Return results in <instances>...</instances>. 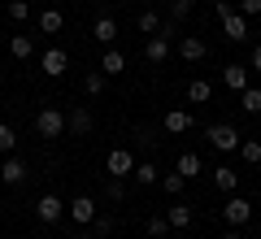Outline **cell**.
<instances>
[{
    "label": "cell",
    "mask_w": 261,
    "mask_h": 239,
    "mask_svg": "<svg viewBox=\"0 0 261 239\" xmlns=\"http://www.w3.org/2000/svg\"><path fill=\"white\" fill-rule=\"evenodd\" d=\"M157 183H161V187H166V196H183V187H187V178H183V174H178V170H170V174H161V178H157Z\"/></svg>",
    "instance_id": "25"
},
{
    "label": "cell",
    "mask_w": 261,
    "mask_h": 239,
    "mask_svg": "<svg viewBox=\"0 0 261 239\" xmlns=\"http://www.w3.org/2000/svg\"><path fill=\"white\" fill-rule=\"evenodd\" d=\"M248 70H252V74H261V44L252 48V57H248Z\"/></svg>",
    "instance_id": "36"
},
{
    "label": "cell",
    "mask_w": 261,
    "mask_h": 239,
    "mask_svg": "<svg viewBox=\"0 0 261 239\" xmlns=\"http://www.w3.org/2000/svg\"><path fill=\"white\" fill-rule=\"evenodd\" d=\"M105 170H109V178H122V183H126V178L135 174V152H130V148H113V152L105 156Z\"/></svg>",
    "instance_id": "3"
},
{
    "label": "cell",
    "mask_w": 261,
    "mask_h": 239,
    "mask_svg": "<svg viewBox=\"0 0 261 239\" xmlns=\"http://www.w3.org/2000/svg\"><path fill=\"white\" fill-rule=\"evenodd\" d=\"M209 96H214V83H209V78H192V83H187V100L192 104H205Z\"/></svg>",
    "instance_id": "21"
},
{
    "label": "cell",
    "mask_w": 261,
    "mask_h": 239,
    "mask_svg": "<svg viewBox=\"0 0 261 239\" xmlns=\"http://www.w3.org/2000/svg\"><path fill=\"white\" fill-rule=\"evenodd\" d=\"M92 109H87V104H79V109H70L65 113V130H70V135H92Z\"/></svg>",
    "instance_id": "9"
},
{
    "label": "cell",
    "mask_w": 261,
    "mask_h": 239,
    "mask_svg": "<svg viewBox=\"0 0 261 239\" xmlns=\"http://www.w3.org/2000/svg\"><path fill=\"white\" fill-rule=\"evenodd\" d=\"M222 239H244V235H240V226H226V230H222Z\"/></svg>",
    "instance_id": "37"
},
{
    "label": "cell",
    "mask_w": 261,
    "mask_h": 239,
    "mask_svg": "<svg viewBox=\"0 0 261 239\" xmlns=\"http://www.w3.org/2000/svg\"><path fill=\"white\" fill-rule=\"evenodd\" d=\"M92 35H96V44H113V39H118V22H113L109 13H100L96 26H92Z\"/></svg>",
    "instance_id": "17"
},
{
    "label": "cell",
    "mask_w": 261,
    "mask_h": 239,
    "mask_svg": "<svg viewBox=\"0 0 261 239\" xmlns=\"http://www.w3.org/2000/svg\"><path fill=\"white\" fill-rule=\"evenodd\" d=\"M61 26H65V13L61 9H44V13H39V31H44V35H61Z\"/></svg>",
    "instance_id": "19"
},
{
    "label": "cell",
    "mask_w": 261,
    "mask_h": 239,
    "mask_svg": "<svg viewBox=\"0 0 261 239\" xmlns=\"http://www.w3.org/2000/svg\"><path fill=\"white\" fill-rule=\"evenodd\" d=\"M135 31H140V35H157V31H161V18H157V9H144L140 18H135Z\"/></svg>",
    "instance_id": "24"
},
{
    "label": "cell",
    "mask_w": 261,
    "mask_h": 239,
    "mask_svg": "<svg viewBox=\"0 0 261 239\" xmlns=\"http://www.w3.org/2000/svg\"><path fill=\"white\" fill-rule=\"evenodd\" d=\"M105 87H109V78H105L100 70H92V74L83 78V92H87V96H105Z\"/></svg>",
    "instance_id": "27"
},
{
    "label": "cell",
    "mask_w": 261,
    "mask_h": 239,
    "mask_svg": "<svg viewBox=\"0 0 261 239\" xmlns=\"http://www.w3.org/2000/svg\"><path fill=\"white\" fill-rule=\"evenodd\" d=\"M9 18L13 22H27L31 18V0H9Z\"/></svg>",
    "instance_id": "30"
},
{
    "label": "cell",
    "mask_w": 261,
    "mask_h": 239,
    "mask_svg": "<svg viewBox=\"0 0 261 239\" xmlns=\"http://www.w3.org/2000/svg\"><path fill=\"white\" fill-rule=\"evenodd\" d=\"M166 135H183V130H192V113L187 109H166Z\"/></svg>",
    "instance_id": "14"
},
{
    "label": "cell",
    "mask_w": 261,
    "mask_h": 239,
    "mask_svg": "<svg viewBox=\"0 0 261 239\" xmlns=\"http://www.w3.org/2000/svg\"><path fill=\"white\" fill-rule=\"evenodd\" d=\"M65 213H70V222H74V226H92L100 209H96V200H92V196H74V200L65 204Z\"/></svg>",
    "instance_id": "5"
},
{
    "label": "cell",
    "mask_w": 261,
    "mask_h": 239,
    "mask_svg": "<svg viewBox=\"0 0 261 239\" xmlns=\"http://www.w3.org/2000/svg\"><path fill=\"white\" fill-rule=\"evenodd\" d=\"M178 57H183V61H205L209 57V44L200 35H183L178 39Z\"/></svg>",
    "instance_id": "10"
},
{
    "label": "cell",
    "mask_w": 261,
    "mask_h": 239,
    "mask_svg": "<svg viewBox=\"0 0 261 239\" xmlns=\"http://www.w3.org/2000/svg\"><path fill=\"white\" fill-rule=\"evenodd\" d=\"M130 178H135V183H140V187H157L161 170L152 166V161H135V174H130Z\"/></svg>",
    "instance_id": "20"
},
{
    "label": "cell",
    "mask_w": 261,
    "mask_h": 239,
    "mask_svg": "<svg viewBox=\"0 0 261 239\" xmlns=\"http://www.w3.org/2000/svg\"><path fill=\"white\" fill-rule=\"evenodd\" d=\"M0 183H5V187H22V183H27V161L9 156V161L0 166Z\"/></svg>",
    "instance_id": "12"
},
{
    "label": "cell",
    "mask_w": 261,
    "mask_h": 239,
    "mask_svg": "<svg viewBox=\"0 0 261 239\" xmlns=\"http://www.w3.org/2000/svg\"><path fill=\"white\" fill-rule=\"evenodd\" d=\"M218 18H222V31H226L231 44H244V39H248V18H244L240 9H231L226 0H218Z\"/></svg>",
    "instance_id": "1"
},
{
    "label": "cell",
    "mask_w": 261,
    "mask_h": 239,
    "mask_svg": "<svg viewBox=\"0 0 261 239\" xmlns=\"http://www.w3.org/2000/svg\"><path fill=\"white\" fill-rule=\"evenodd\" d=\"M122 196H126L122 192V178H109V200H122Z\"/></svg>",
    "instance_id": "35"
},
{
    "label": "cell",
    "mask_w": 261,
    "mask_h": 239,
    "mask_svg": "<svg viewBox=\"0 0 261 239\" xmlns=\"http://www.w3.org/2000/svg\"><path fill=\"white\" fill-rule=\"evenodd\" d=\"M96 70H100V74H105V78H118V74H122V70H126V57H122V52H118V48H109V52H105V57H100V65H96Z\"/></svg>",
    "instance_id": "15"
},
{
    "label": "cell",
    "mask_w": 261,
    "mask_h": 239,
    "mask_svg": "<svg viewBox=\"0 0 261 239\" xmlns=\"http://www.w3.org/2000/svg\"><path fill=\"white\" fill-rule=\"evenodd\" d=\"M240 109L244 113H261V87H244L240 92Z\"/></svg>",
    "instance_id": "26"
},
{
    "label": "cell",
    "mask_w": 261,
    "mask_h": 239,
    "mask_svg": "<svg viewBox=\"0 0 261 239\" xmlns=\"http://www.w3.org/2000/svg\"><path fill=\"white\" fill-rule=\"evenodd\" d=\"M222 83L231 87V92H244V87H248V65H240V61L222 65Z\"/></svg>",
    "instance_id": "13"
},
{
    "label": "cell",
    "mask_w": 261,
    "mask_h": 239,
    "mask_svg": "<svg viewBox=\"0 0 261 239\" xmlns=\"http://www.w3.org/2000/svg\"><path fill=\"white\" fill-rule=\"evenodd\" d=\"M214 187H218V192H226V196L240 192V174H235L231 166H218V170H214Z\"/></svg>",
    "instance_id": "18"
},
{
    "label": "cell",
    "mask_w": 261,
    "mask_h": 239,
    "mask_svg": "<svg viewBox=\"0 0 261 239\" xmlns=\"http://www.w3.org/2000/svg\"><path fill=\"white\" fill-rule=\"evenodd\" d=\"M205 139H209V144L218 148V152H235L244 135H240L235 126H226V122H218V126H209V130H205Z\"/></svg>",
    "instance_id": "4"
},
{
    "label": "cell",
    "mask_w": 261,
    "mask_h": 239,
    "mask_svg": "<svg viewBox=\"0 0 261 239\" xmlns=\"http://www.w3.org/2000/svg\"><path fill=\"white\" fill-rule=\"evenodd\" d=\"M39 65H44V74H48V78H61V74L70 70V57H65L61 48H48V52L39 57Z\"/></svg>",
    "instance_id": "11"
},
{
    "label": "cell",
    "mask_w": 261,
    "mask_h": 239,
    "mask_svg": "<svg viewBox=\"0 0 261 239\" xmlns=\"http://www.w3.org/2000/svg\"><path fill=\"white\" fill-rule=\"evenodd\" d=\"M240 156L248 161V166H257L261 161V139H240Z\"/></svg>",
    "instance_id": "28"
},
{
    "label": "cell",
    "mask_w": 261,
    "mask_h": 239,
    "mask_svg": "<svg viewBox=\"0 0 261 239\" xmlns=\"http://www.w3.org/2000/svg\"><path fill=\"white\" fill-rule=\"evenodd\" d=\"M240 13H244V18H257V13H261V0H240Z\"/></svg>",
    "instance_id": "34"
},
{
    "label": "cell",
    "mask_w": 261,
    "mask_h": 239,
    "mask_svg": "<svg viewBox=\"0 0 261 239\" xmlns=\"http://www.w3.org/2000/svg\"><path fill=\"white\" fill-rule=\"evenodd\" d=\"M248 218H252V204L244 200V196H235V192H231V200L222 204V222H226V226H244Z\"/></svg>",
    "instance_id": "7"
},
{
    "label": "cell",
    "mask_w": 261,
    "mask_h": 239,
    "mask_svg": "<svg viewBox=\"0 0 261 239\" xmlns=\"http://www.w3.org/2000/svg\"><path fill=\"white\" fill-rule=\"evenodd\" d=\"M178 174H183V178H200V152H183V156H178Z\"/></svg>",
    "instance_id": "23"
},
{
    "label": "cell",
    "mask_w": 261,
    "mask_h": 239,
    "mask_svg": "<svg viewBox=\"0 0 261 239\" xmlns=\"http://www.w3.org/2000/svg\"><path fill=\"white\" fill-rule=\"evenodd\" d=\"M257 239H261V235H257Z\"/></svg>",
    "instance_id": "38"
},
{
    "label": "cell",
    "mask_w": 261,
    "mask_h": 239,
    "mask_svg": "<svg viewBox=\"0 0 261 239\" xmlns=\"http://www.w3.org/2000/svg\"><path fill=\"white\" fill-rule=\"evenodd\" d=\"M9 52L18 57V61H31V57H35V39H31V35H13L9 39Z\"/></svg>",
    "instance_id": "22"
},
{
    "label": "cell",
    "mask_w": 261,
    "mask_h": 239,
    "mask_svg": "<svg viewBox=\"0 0 261 239\" xmlns=\"http://www.w3.org/2000/svg\"><path fill=\"white\" fill-rule=\"evenodd\" d=\"M13 144H18L13 126H5V122H0V152H13Z\"/></svg>",
    "instance_id": "32"
},
{
    "label": "cell",
    "mask_w": 261,
    "mask_h": 239,
    "mask_svg": "<svg viewBox=\"0 0 261 239\" xmlns=\"http://www.w3.org/2000/svg\"><path fill=\"white\" fill-rule=\"evenodd\" d=\"M61 130H65V113L53 109V104H44L35 113V135L39 139H61Z\"/></svg>",
    "instance_id": "2"
},
{
    "label": "cell",
    "mask_w": 261,
    "mask_h": 239,
    "mask_svg": "<svg viewBox=\"0 0 261 239\" xmlns=\"http://www.w3.org/2000/svg\"><path fill=\"white\" fill-rule=\"evenodd\" d=\"M144 57H148L152 65H161L170 57V39L166 35H148V44H144Z\"/></svg>",
    "instance_id": "16"
},
{
    "label": "cell",
    "mask_w": 261,
    "mask_h": 239,
    "mask_svg": "<svg viewBox=\"0 0 261 239\" xmlns=\"http://www.w3.org/2000/svg\"><path fill=\"white\" fill-rule=\"evenodd\" d=\"M166 222H170V230H187L196 222V204H187V200H178V196H174V204L166 209Z\"/></svg>",
    "instance_id": "8"
},
{
    "label": "cell",
    "mask_w": 261,
    "mask_h": 239,
    "mask_svg": "<svg viewBox=\"0 0 261 239\" xmlns=\"http://www.w3.org/2000/svg\"><path fill=\"white\" fill-rule=\"evenodd\" d=\"M192 13V0H170V22H187Z\"/></svg>",
    "instance_id": "29"
},
{
    "label": "cell",
    "mask_w": 261,
    "mask_h": 239,
    "mask_svg": "<svg viewBox=\"0 0 261 239\" xmlns=\"http://www.w3.org/2000/svg\"><path fill=\"white\" fill-rule=\"evenodd\" d=\"M166 230H170L166 213H152V218H148V235H152V239H161V235H166Z\"/></svg>",
    "instance_id": "31"
},
{
    "label": "cell",
    "mask_w": 261,
    "mask_h": 239,
    "mask_svg": "<svg viewBox=\"0 0 261 239\" xmlns=\"http://www.w3.org/2000/svg\"><path fill=\"white\" fill-rule=\"evenodd\" d=\"M61 213H65V204H61V196H39L35 200V218L44 222V226H57V222H61Z\"/></svg>",
    "instance_id": "6"
},
{
    "label": "cell",
    "mask_w": 261,
    "mask_h": 239,
    "mask_svg": "<svg viewBox=\"0 0 261 239\" xmlns=\"http://www.w3.org/2000/svg\"><path fill=\"white\" fill-rule=\"evenodd\" d=\"M92 230H96V239H105V235H109V230H113V218H100V213H96Z\"/></svg>",
    "instance_id": "33"
}]
</instances>
